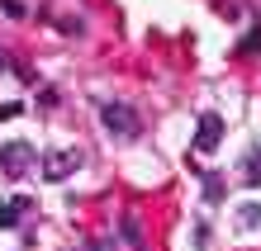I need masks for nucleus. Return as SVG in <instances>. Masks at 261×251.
Returning <instances> with one entry per match:
<instances>
[{
  "label": "nucleus",
  "mask_w": 261,
  "mask_h": 251,
  "mask_svg": "<svg viewBox=\"0 0 261 251\" xmlns=\"http://www.w3.org/2000/svg\"><path fill=\"white\" fill-rule=\"evenodd\" d=\"M242 180H247L252 190H261V147H252L247 156H242Z\"/></svg>",
  "instance_id": "6"
},
{
  "label": "nucleus",
  "mask_w": 261,
  "mask_h": 251,
  "mask_svg": "<svg viewBox=\"0 0 261 251\" xmlns=\"http://www.w3.org/2000/svg\"><path fill=\"white\" fill-rule=\"evenodd\" d=\"M228 194V185H223V176H219V171H209V176H204V199L209 204H219Z\"/></svg>",
  "instance_id": "7"
},
{
  "label": "nucleus",
  "mask_w": 261,
  "mask_h": 251,
  "mask_svg": "<svg viewBox=\"0 0 261 251\" xmlns=\"http://www.w3.org/2000/svg\"><path fill=\"white\" fill-rule=\"evenodd\" d=\"M100 123H105L114 137H138V133H143V123H138V114H133L128 104H105V109H100Z\"/></svg>",
  "instance_id": "1"
},
{
  "label": "nucleus",
  "mask_w": 261,
  "mask_h": 251,
  "mask_svg": "<svg viewBox=\"0 0 261 251\" xmlns=\"http://www.w3.org/2000/svg\"><path fill=\"white\" fill-rule=\"evenodd\" d=\"M0 5H5L10 19H24V5H19V0H0Z\"/></svg>",
  "instance_id": "9"
},
{
  "label": "nucleus",
  "mask_w": 261,
  "mask_h": 251,
  "mask_svg": "<svg viewBox=\"0 0 261 251\" xmlns=\"http://www.w3.org/2000/svg\"><path fill=\"white\" fill-rule=\"evenodd\" d=\"M76 166H81V152H67V147L62 152H48V156H43V180L57 185V180H67Z\"/></svg>",
  "instance_id": "3"
},
{
  "label": "nucleus",
  "mask_w": 261,
  "mask_h": 251,
  "mask_svg": "<svg viewBox=\"0 0 261 251\" xmlns=\"http://www.w3.org/2000/svg\"><path fill=\"white\" fill-rule=\"evenodd\" d=\"M219 143H223V119H219V114H199L195 147H199V152H219Z\"/></svg>",
  "instance_id": "4"
},
{
  "label": "nucleus",
  "mask_w": 261,
  "mask_h": 251,
  "mask_svg": "<svg viewBox=\"0 0 261 251\" xmlns=\"http://www.w3.org/2000/svg\"><path fill=\"white\" fill-rule=\"evenodd\" d=\"M238 228H261V204H242V209H238Z\"/></svg>",
  "instance_id": "8"
},
{
  "label": "nucleus",
  "mask_w": 261,
  "mask_h": 251,
  "mask_svg": "<svg viewBox=\"0 0 261 251\" xmlns=\"http://www.w3.org/2000/svg\"><path fill=\"white\" fill-rule=\"evenodd\" d=\"M14 114H19V104H0V123H5V119H14Z\"/></svg>",
  "instance_id": "11"
},
{
  "label": "nucleus",
  "mask_w": 261,
  "mask_h": 251,
  "mask_svg": "<svg viewBox=\"0 0 261 251\" xmlns=\"http://www.w3.org/2000/svg\"><path fill=\"white\" fill-rule=\"evenodd\" d=\"M247 52H261V29H252V34H247Z\"/></svg>",
  "instance_id": "10"
},
{
  "label": "nucleus",
  "mask_w": 261,
  "mask_h": 251,
  "mask_svg": "<svg viewBox=\"0 0 261 251\" xmlns=\"http://www.w3.org/2000/svg\"><path fill=\"white\" fill-rule=\"evenodd\" d=\"M29 204H34L29 194H14V199H0V228H14V223H19V218L29 213Z\"/></svg>",
  "instance_id": "5"
},
{
  "label": "nucleus",
  "mask_w": 261,
  "mask_h": 251,
  "mask_svg": "<svg viewBox=\"0 0 261 251\" xmlns=\"http://www.w3.org/2000/svg\"><path fill=\"white\" fill-rule=\"evenodd\" d=\"M29 166H34V147H29V143H5V147H0V171H5V176L19 180Z\"/></svg>",
  "instance_id": "2"
},
{
  "label": "nucleus",
  "mask_w": 261,
  "mask_h": 251,
  "mask_svg": "<svg viewBox=\"0 0 261 251\" xmlns=\"http://www.w3.org/2000/svg\"><path fill=\"white\" fill-rule=\"evenodd\" d=\"M0 71H10V57H5V52H0Z\"/></svg>",
  "instance_id": "12"
}]
</instances>
